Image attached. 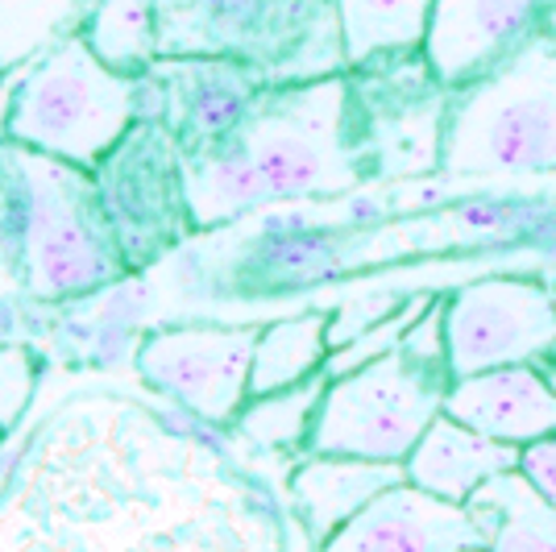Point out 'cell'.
I'll return each mask as SVG.
<instances>
[{
    "mask_svg": "<svg viewBox=\"0 0 556 552\" xmlns=\"http://www.w3.org/2000/svg\"><path fill=\"white\" fill-rule=\"evenodd\" d=\"M362 71H374L387 88L382 100L357 96V125H362V150L366 171L378 179H407L441 171L444 146V113H448V88L432 75L424 54H399Z\"/></svg>",
    "mask_w": 556,
    "mask_h": 552,
    "instance_id": "cell-8",
    "label": "cell"
},
{
    "mask_svg": "<svg viewBox=\"0 0 556 552\" xmlns=\"http://www.w3.org/2000/svg\"><path fill=\"white\" fill-rule=\"evenodd\" d=\"M448 387H453L448 369L419 366L403 349L353 374L328 378L312 437H307V453L403 465L419 437L444 412Z\"/></svg>",
    "mask_w": 556,
    "mask_h": 552,
    "instance_id": "cell-5",
    "label": "cell"
},
{
    "mask_svg": "<svg viewBox=\"0 0 556 552\" xmlns=\"http://www.w3.org/2000/svg\"><path fill=\"white\" fill-rule=\"evenodd\" d=\"M548 296H553V308H556V283H553V287H548Z\"/></svg>",
    "mask_w": 556,
    "mask_h": 552,
    "instance_id": "cell-27",
    "label": "cell"
},
{
    "mask_svg": "<svg viewBox=\"0 0 556 552\" xmlns=\"http://www.w3.org/2000/svg\"><path fill=\"white\" fill-rule=\"evenodd\" d=\"M220 141H229L254 166L275 200L345 196L370 175L357 96L337 71L257 88Z\"/></svg>",
    "mask_w": 556,
    "mask_h": 552,
    "instance_id": "cell-2",
    "label": "cell"
},
{
    "mask_svg": "<svg viewBox=\"0 0 556 552\" xmlns=\"http://www.w3.org/2000/svg\"><path fill=\"white\" fill-rule=\"evenodd\" d=\"M486 549L469 506L437 499L407 478L357 511L320 552H465Z\"/></svg>",
    "mask_w": 556,
    "mask_h": 552,
    "instance_id": "cell-10",
    "label": "cell"
},
{
    "mask_svg": "<svg viewBox=\"0 0 556 552\" xmlns=\"http://www.w3.org/2000/svg\"><path fill=\"white\" fill-rule=\"evenodd\" d=\"M553 0H432L424 63L457 92L532 42Z\"/></svg>",
    "mask_w": 556,
    "mask_h": 552,
    "instance_id": "cell-9",
    "label": "cell"
},
{
    "mask_svg": "<svg viewBox=\"0 0 556 552\" xmlns=\"http://www.w3.org/2000/svg\"><path fill=\"white\" fill-rule=\"evenodd\" d=\"M403 353L416 357L419 366H432V369H448V341H444V296L432 300V308L419 316L407 337H403Z\"/></svg>",
    "mask_w": 556,
    "mask_h": 552,
    "instance_id": "cell-24",
    "label": "cell"
},
{
    "mask_svg": "<svg viewBox=\"0 0 556 552\" xmlns=\"http://www.w3.org/2000/svg\"><path fill=\"white\" fill-rule=\"evenodd\" d=\"M519 474L535 486L540 499H548L556 506V432L519 449Z\"/></svg>",
    "mask_w": 556,
    "mask_h": 552,
    "instance_id": "cell-25",
    "label": "cell"
},
{
    "mask_svg": "<svg viewBox=\"0 0 556 552\" xmlns=\"http://www.w3.org/2000/svg\"><path fill=\"white\" fill-rule=\"evenodd\" d=\"M141 84L104 67L75 29L17 79L4 109V141L100 171L138 125Z\"/></svg>",
    "mask_w": 556,
    "mask_h": 552,
    "instance_id": "cell-4",
    "label": "cell"
},
{
    "mask_svg": "<svg viewBox=\"0 0 556 552\" xmlns=\"http://www.w3.org/2000/svg\"><path fill=\"white\" fill-rule=\"evenodd\" d=\"M507 469H519V449L515 444L490 440L486 432H478V428H469V424L444 412L419 437L412 457L403 461L407 482L462 506Z\"/></svg>",
    "mask_w": 556,
    "mask_h": 552,
    "instance_id": "cell-12",
    "label": "cell"
},
{
    "mask_svg": "<svg viewBox=\"0 0 556 552\" xmlns=\"http://www.w3.org/2000/svg\"><path fill=\"white\" fill-rule=\"evenodd\" d=\"M92 54L116 75L146 79L163 54V4L159 0H92L79 25Z\"/></svg>",
    "mask_w": 556,
    "mask_h": 552,
    "instance_id": "cell-17",
    "label": "cell"
},
{
    "mask_svg": "<svg viewBox=\"0 0 556 552\" xmlns=\"http://www.w3.org/2000/svg\"><path fill=\"white\" fill-rule=\"evenodd\" d=\"M328 353H332V346H328L325 312H303V316L262 324L254 369H250V399L287 391V387H300L307 378L325 374Z\"/></svg>",
    "mask_w": 556,
    "mask_h": 552,
    "instance_id": "cell-18",
    "label": "cell"
},
{
    "mask_svg": "<svg viewBox=\"0 0 556 552\" xmlns=\"http://www.w3.org/2000/svg\"><path fill=\"white\" fill-rule=\"evenodd\" d=\"M441 171L453 179L556 171V42L535 34L490 75L448 92Z\"/></svg>",
    "mask_w": 556,
    "mask_h": 552,
    "instance_id": "cell-3",
    "label": "cell"
},
{
    "mask_svg": "<svg viewBox=\"0 0 556 552\" xmlns=\"http://www.w3.org/2000/svg\"><path fill=\"white\" fill-rule=\"evenodd\" d=\"M465 552H490V549H465Z\"/></svg>",
    "mask_w": 556,
    "mask_h": 552,
    "instance_id": "cell-28",
    "label": "cell"
},
{
    "mask_svg": "<svg viewBox=\"0 0 556 552\" xmlns=\"http://www.w3.org/2000/svg\"><path fill=\"white\" fill-rule=\"evenodd\" d=\"M325 387L328 378L316 374V378H307L300 387L257 394V399H250L241 407V415L232 424H237L241 440H250L254 449H266V453L307 449V437H312V424H316V412H320Z\"/></svg>",
    "mask_w": 556,
    "mask_h": 552,
    "instance_id": "cell-20",
    "label": "cell"
},
{
    "mask_svg": "<svg viewBox=\"0 0 556 552\" xmlns=\"http://www.w3.org/2000/svg\"><path fill=\"white\" fill-rule=\"evenodd\" d=\"M38 353L22 341H4L0 346V437L17 424L34 399L38 387Z\"/></svg>",
    "mask_w": 556,
    "mask_h": 552,
    "instance_id": "cell-22",
    "label": "cell"
},
{
    "mask_svg": "<svg viewBox=\"0 0 556 552\" xmlns=\"http://www.w3.org/2000/svg\"><path fill=\"white\" fill-rule=\"evenodd\" d=\"M412 291H362L345 300L332 316H328V346L341 349L357 337H366L370 328H378L382 321H391L394 312L407 303Z\"/></svg>",
    "mask_w": 556,
    "mask_h": 552,
    "instance_id": "cell-23",
    "label": "cell"
},
{
    "mask_svg": "<svg viewBox=\"0 0 556 552\" xmlns=\"http://www.w3.org/2000/svg\"><path fill=\"white\" fill-rule=\"evenodd\" d=\"M96 171L0 141V271L29 300L71 303L129 275Z\"/></svg>",
    "mask_w": 556,
    "mask_h": 552,
    "instance_id": "cell-1",
    "label": "cell"
},
{
    "mask_svg": "<svg viewBox=\"0 0 556 552\" xmlns=\"http://www.w3.org/2000/svg\"><path fill=\"white\" fill-rule=\"evenodd\" d=\"M465 506L490 552H556V506L519 469L498 474Z\"/></svg>",
    "mask_w": 556,
    "mask_h": 552,
    "instance_id": "cell-16",
    "label": "cell"
},
{
    "mask_svg": "<svg viewBox=\"0 0 556 552\" xmlns=\"http://www.w3.org/2000/svg\"><path fill=\"white\" fill-rule=\"evenodd\" d=\"M403 478V465L391 461L307 453L291 474V503L300 511L303 528L328 544L357 511H366L382 490H391Z\"/></svg>",
    "mask_w": 556,
    "mask_h": 552,
    "instance_id": "cell-13",
    "label": "cell"
},
{
    "mask_svg": "<svg viewBox=\"0 0 556 552\" xmlns=\"http://www.w3.org/2000/svg\"><path fill=\"white\" fill-rule=\"evenodd\" d=\"M553 353H556V349H553Z\"/></svg>",
    "mask_w": 556,
    "mask_h": 552,
    "instance_id": "cell-29",
    "label": "cell"
},
{
    "mask_svg": "<svg viewBox=\"0 0 556 552\" xmlns=\"http://www.w3.org/2000/svg\"><path fill=\"white\" fill-rule=\"evenodd\" d=\"M92 0H0V75L29 67L75 34Z\"/></svg>",
    "mask_w": 556,
    "mask_h": 552,
    "instance_id": "cell-19",
    "label": "cell"
},
{
    "mask_svg": "<svg viewBox=\"0 0 556 552\" xmlns=\"http://www.w3.org/2000/svg\"><path fill=\"white\" fill-rule=\"evenodd\" d=\"M444 415L503 444H532L556 432V391L540 366H503L453 378Z\"/></svg>",
    "mask_w": 556,
    "mask_h": 552,
    "instance_id": "cell-11",
    "label": "cell"
},
{
    "mask_svg": "<svg viewBox=\"0 0 556 552\" xmlns=\"http://www.w3.org/2000/svg\"><path fill=\"white\" fill-rule=\"evenodd\" d=\"M229 9H216V17H212V42L208 50L212 54H225V50H250L262 47V38L275 29V25L266 22V17H275V9H266V4H275V0H225Z\"/></svg>",
    "mask_w": 556,
    "mask_h": 552,
    "instance_id": "cell-21",
    "label": "cell"
},
{
    "mask_svg": "<svg viewBox=\"0 0 556 552\" xmlns=\"http://www.w3.org/2000/svg\"><path fill=\"white\" fill-rule=\"evenodd\" d=\"M341 34L345 67L362 71L382 59L416 54L428 38L432 0H325Z\"/></svg>",
    "mask_w": 556,
    "mask_h": 552,
    "instance_id": "cell-14",
    "label": "cell"
},
{
    "mask_svg": "<svg viewBox=\"0 0 556 552\" xmlns=\"http://www.w3.org/2000/svg\"><path fill=\"white\" fill-rule=\"evenodd\" d=\"M448 374L535 366L556 349V308L544 283L498 275L444 296Z\"/></svg>",
    "mask_w": 556,
    "mask_h": 552,
    "instance_id": "cell-6",
    "label": "cell"
},
{
    "mask_svg": "<svg viewBox=\"0 0 556 552\" xmlns=\"http://www.w3.org/2000/svg\"><path fill=\"white\" fill-rule=\"evenodd\" d=\"M540 34H544L548 42H556V0L548 4V13H544V25H540Z\"/></svg>",
    "mask_w": 556,
    "mask_h": 552,
    "instance_id": "cell-26",
    "label": "cell"
},
{
    "mask_svg": "<svg viewBox=\"0 0 556 552\" xmlns=\"http://www.w3.org/2000/svg\"><path fill=\"white\" fill-rule=\"evenodd\" d=\"M179 166H184L187 221L195 229L232 221V216H241L250 208L275 200L266 191V184L257 179L254 166L220 138L204 141V150H187L184 159H179Z\"/></svg>",
    "mask_w": 556,
    "mask_h": 552,
    "instance_id": "cell-15",
    "label": "cell"
},
{
    "mask_svg": "<svg viewBox=\"0 0 556 552\" xmlns=\"http://www.w3.org/2000/svg\"><path fill=\"white\" fill-rule=\"evenodd\" d=\"M257 324H179L159 328L138 346V374L208 424H232L250 403Z\"/></svg>",
    "mask_w": 556,
    "mask_h": 552,
    "instance_id": "cell-7",
    "label": "cell"
}]
</instances>
